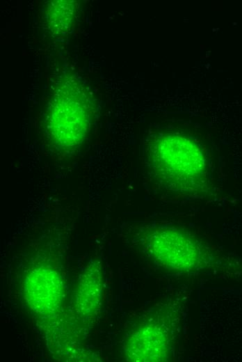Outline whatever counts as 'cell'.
I'll use <instances>...</instances> for the list:
<instances>
[{
    "label": "cell",
    "instance_id": "6da1fadb",
    "mask_svg": "<svg viewBox=\"0 0 242 362\" xmlns=\"http://www.w3.org/2000/svg\"><path fill=\"white\" fill-rule=\"evenodd\" d=\"M92 104L81 84L67 79L56 89L46 111L45 127L51 142L60 150L75 149L90 129Z\"/></svg>",
    "mask_w": 242,
    "mask_h": 362
},
{
    "label": "cell",
    "instance_id": "7a4b0ae2",
    "mask_svg": "<svg viewBox=\"0 0 242 362\" xmlns=\"http://www.w3.org/2000/svg\"><path fill=\"white\" fill-rule=\"evenodd\" d=\"M151 159L158 176L177 189L195 187L204 176V160L199 148L180 136L159 139Z\"/></svg>",
    "mask_w": 242,
    "mask_h": 362
},
{
    "label": "cell",
    "instance_id": "3957f363",
    "mask_svg": "<svg viewBox=\"0 0 242 362\" xmlns=\"http://www.w3.org/2000/svg\"><path fill=\"white\" fill-rule=\"evenodd\" d=\"M150 249L161 265L171 269L193 270L200 265L202 260L197 242L177 230L156 231L150 237Z\"/></svg>",
    "mask_w": 242,
    "mask_h": 362
},
{
    "label": "cell",
    "instance_id": "277c9868",
    "mask_svg": "<svg viewBox=\"0 0 242 362\" xmlns=\"http://www.w3.org/2000/svg\"><path fill=\"white\" fill-rule=\"evenodd\" d=\"M24 292L32 310L46 316L52 315L60 308L64 294L58 274L44 267L35 269L26 276Z\"/></svg>",
    "mask_w": 242,
    "mask_h": 362
},
{
    "label": "cell",
    "instance_id": "5b68a950",
    "mask_svg": "<svg viewBox=\"0 0 242 362\" xmlns=\"http://www.w3.org/2000/svg\"><path fill=\"white\" fill-rule=\"evenodd\" d=\"M171 331L164 324H150L136 331L128 339L125 353L131 361H166L171 348Z\"/></svg>",
    "mask_w": 242,
    "mask_h": 362
},
{
    "label": "cell",
    "instance_id": "8992f818",
    "mask_svg": "<svg viewBox=\"0 0 242 362\" xmlns=\"http://www.w3.org/2000/svg\"><path fill=\"white\" fill-rule=\"evenodd\" d=\"M102 286L100 265L92 262L80 275L78 281L76 304L79 315L88 317L97 311L102 299Z\"/></svg>",
    "mask_w": 242,
    "mask_h": 362
},
{
    "label": "cell",
    "instance_id": "52a82bcc",
    "mask_svg": "<svg viewBox=\"0 0 242 362\" xmlns=\"http://www.w3.org/2000/svg\"><path fill=\"white\" fill-rule=\"evenodd\" d=\"M76 12L75 1H51L45 8V20L52 32L63 33L72 24Z\"/></svg>",
    "mask_w": 242,
    "mask_h": 362
}]
</instances>
